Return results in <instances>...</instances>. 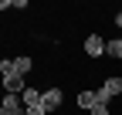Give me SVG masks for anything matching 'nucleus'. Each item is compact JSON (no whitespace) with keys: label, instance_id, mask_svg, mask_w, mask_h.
I'll return each mask as SVG.
<instances>
[{"label":"nucleus","instance_id":"1","mask_svg":"<svg viewBox=\"0 0 122 115\" xmlns=\"http://www.w3.org/2000/svg\"><path fill=\"white\" fill-rule=\"evenodd\" d=\"M0 115H27L20 95H4V105H0Z\"/></svg>","mask_w":122,"mask_h":115},{"label":"nucleus","instance_id":"2","mask_svg":"<svg viewBox=\"0 0 122 115\" xmlns=\"http://www.w3.org/2000/svg\"><path fill=\"white\" fill-rule=\"evenodd\" d=\"M61 102H65L61 88H44V98H41V105L48 108V115H51V112H58V108H61Z\"/></svg>","mask_w":122,"mask_h":115},{"label":"nucleus","instance_id":"3","mask_svg":"<svg viewBox=\"0 0 122 115\" xmlns=\"http://www.w3.org/2000/svg\"><path fill=\"white\" fill-rule=\"evenodd\" d=\"M105 44H109V41H102L98 34H88V37H85V54H88V58H102V54H105Z\"/></svg>","mask_w":122,"mask_h":115},{"label":"nucleus","instance_id":"4","mask_svg":"<svg viewBox=\"0 0 122 115\" xmlns=\"http://www.w3.org/2000/svg\"><path fill=\"white\" fill-rule=\"evenodd\" d=\"M4 88H7V95H24V75H17V71H14V75H4Z\"/></svg>","mask_w":122,"mask_h":115},{"label":"nucleus","instance_id":"5","mask_svg":"<svg viewBox=\"0 0 122 115\" xmlns=\"http://www.w3.org/2000/svg\"><path fill=\"white\" fill-rule=\"evenodd\" d=\"M41 98H44V91H37V88H24V95H20V102H24V108H30V105H41Z\"/></svg>","mask_w":122,"mask_h":115},{"label":"nucleus","instance_id":"6","mask_svg":"<svg viewBox=\"0 0 122 115\" xmlns=\"http://www.w3.org/2000/svg\"><path fill=\"white\" fill-rule=\"evenodd\" d=\"M14 68H17V75H30V68H34V61H30V58L27 54H20V58H14Z\"/></svg>","mask_w":122,"mask_h":115},{"label":"nucleus","instance_id":"7","mask_svg":"<svg viewBox=\"0 0 122 115\" xmlns=\"http://www.w3.org/2000/svg\"><path fill=\"white\" fill-rule=\"evenodd\" d=\"M95 102H98V91H88V88L78 91V108H92Z\"/></svg>","mask_w":122,"mask_h":115},{"label":"nucleus","instance_id":"8","mask_svg":"<svg viewBox=\"0 0 122 115\" xmlns=\"http://www.w3.org/2000/svg\"><path fill=\"white\" fill-rule=\"evenodd\" d=\"M102 88L109 91L112 98H115V95H122V78H105V85H102Z\"/></svg>","mask_w":122,"mask_h":115},{"label":"nucleus","instance_id":"9","mask_svg":"<svg viewBox=\"0 0 122 115\" xmlns=\"http://www.w3.org/2000/svg\"><path fill=\"white\" fill-rule=\"evenodd\" d=\"M105 54L109 58H122V37H112L109 44H105Z\"/></svg>","mask_w":122,"mask_h":115},{"label":"nucleus","instance_id":"10","mask_svg":"<svg viewBox=\"0 0 122 115\" xmlns=\"http://www.w3.org/2000/svg\"><path fill=\"white\" fill-rule=\"evenodd\" d=\"M88 112H92V115H109V102H95Z\"/></svg>","mask_w":122,"mask_h":115},{"label":"nucleus","instance_id":"11","mask_svg":"<svg viewBox=\"0 0 122 115\" xmlns=\"http://www.w3.org/2000/svg\"><path fill=\"white\" fill-rule=\"evenodd\" d=\"M27 115H48V108H44V105H30Z\"/></svg>","mask_w":122,"mask_h":115},{"label":"nucleus","instance_id":"12","mask_svg":"<svg viewBox=\"0 0 122 115\" xmlns=\"http://www.w3.org/2000/svg\"><path fill=\"white\" fill-rule=\"evenodd\" d=\"M115 27H122V10H119V14H115Z\"/></svg>","mask_w":122,"mask_h":115}]
</instances>
